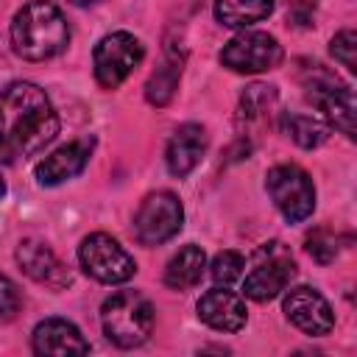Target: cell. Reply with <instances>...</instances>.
Returning a JSON list of instances; mask_svg holds the SVG:
<instances>
[{
	"label": "cell",
	"mask_w": 357,
	"mask_h": 357,
	"mask_svg": "<svg viewBox=\"0 0 357 357\" xmlns=\"http://www.w3.org/2000/svg\"><path fill=\"white\" fill-rule=\"evenodd\" d=\"M178 73H181L178 61H165V64L148 78V84H145V98H148L153 106L170 103V98H173V92H176V84H178Z\"/></svg>",
	"instance_id": "ffe728a7"
},
{
	"label": "cell",
	"mask_w": 357,
	"mask_h": 357,
	"mask_svg": "<svg viewBox=\"0 0 357 357\" xmlns=\"http://www.w3.org/2000/svg\"><path fill=\"white\" fill-rule=\"evenodd\" d=\"M70 42V28L59 6L50 0H28L11 22L14 53L25 61H45L59 56Z\"/></svg>",
	"instance_id": "7a4b0ae2"
},
{
	"label": "cell",
	"mask_w": 357,
	"mask_h": 357,
	"mask_svg": "<svg viewBox=\"0 0 357 357\" xmlns=\"http://www.w3.org/2000/svg\"><path fill=\"white\" fill-rule=\"evenodd\" d=\"M243 268H245L243 254H237V251H220V254H215V259L209 265V273H212L215 284L229 287V284H234L243 276Z\"/></svg>",
	"instance_id": "7402d4cb"
},
{
	"label": "cell",
	"mask_w": 357,
	"mask_h": 357,
	"mask_svg": "<svg viewBox=\"0 0 357 357\" xmlns=\"http://www.w3.org/2000/svg\"><path fill=\"white\" fill-rule=\"evenodd\" d=\"M181 223H184L181 201L173 192L159 190L139 204L134 215V234L142 245H162L165 240L178 234Z\"/></svg>",
	"instance_id": "30bf717a"
},
{
	"label": "cell",
	"mask_w": 357,
	"mask_h": 357,
	"mask_svg": "<svg viewBox=\"0 0 357 357\" xmlns=\"http://www.w3.org/2000/svg\"><path fill=\"white\" fill-rule=\"evenodd\" d=\"M293 276H296V262L287 254V248L282 243H265L254 254V268L245 273L243 290L254 301H268L282 290H287Z\"/></svg>",
	"instance_id": "ba28073f"
},
{
	"label": "cell",
	"mask_w": 357,
	"mask_h": 357,
	"mask_svg": "<svg viewBox=\"0 0 357 357\" xmlns=\"http://www.w3.org/2000/svg\"><path fill=\"white\" fill-rule=\"evenodd\" d=\"M206 268V254L201 251V245H184L178 248V254L167 262L165 268V284L173 290H190L192 284L201 282Z\"/></svg>",
	"instance_id": "e0dca14e"
},
{
	"label": "cell",
	"mask_w": 357,
	"mask_h": 357,
	"mask_svg": "<svg viewBox=\"0 0 357 357\" xmlns=\"http://www.w3.org/2000/svg\"><path fill=\"white\" fill-rule=\"evenodd\" d=\"M75 6H86V3H92V0H73Z\"/></svg>",
	"instance_id": "4316f807"
},
{
	"label": "cell",
	"mask_w": 357,
	"mask_h": 357,
	"mask_svg": "<svg viewBox=\"0 0 357 357\" xmlns=\"http://www.w3.org/2000/svg\"><path fill=\"white\" fill-rule=\"evenodd\" d=\"M6 195V181H3V176H0V198Z\"/></svg>",
	"instance_id": "484cf974"
},
{
	"label": "cell",
	"mask_w": 357,
	"mask_h": 357,
	"mask_svg": "<svg viewBox=\"0 0 357 357\" xmlns=\"http://www.w3.org/2000/svg\"><path fill=\"white\" fill-rule=\"evenodd\" d=\"M204 153H206V131H204V126L184 123V126H178L173 131V137L167 142V153H165L167 170L173 176H178V178H184V176H190L195 170V165L204 159Z\"/></svg>",
	"instance_id": "9a60e30c"
},
{
	"label": "cell",
	"mask_w": 357,
	"mask_h": 357,
	"mask_svg": "<svg viewBox=\"0 0 357 357\" xmlns=\"http://www.w3.org/2000/svg\"><path fill=\"white\" fill-rule=\"evenodd\" d=\"M198 318L218 332H237L245 326V304L226 287H215L198 298Z\"/></svg>",
	"instance_id": "2e32d148"
},
{
	"label": "cell",
	"mask_w": 357,
	"mask_h": 357,
	"mask_svg": "<svg viewBox=\"0 0 357 357\" xmlns=\"http://www.w3.org/2000/svg\"><path fill=\"white\" fill-rule=\"evenodd\" d=\"M304 86H307V98L324 112V117L349 139H354V92L346 84H340L337 75L326 73L321 64L310 67Z\"/></svg>",
	"instance_id": "8992f818"
},
{
	"label": "cell",
	"mask_w": 357,
	"mask_h": 357,
	"mask_svg": "<svg viewBox=\"0 0 357 357\" xmlns=\"http://www.w3.org/2000/svg\"><path fill=\"white\" fill-rule=\"evenodd\" d=\"M78 259H81V268L86 271V276H92L103 284L128 282L137 271V262L131 259V254L114 237H109L103 231H95L81 240Z\"/></svg>",
	"instance_id": "52a82bcc"
},
{
	"label": "cell",
	"mask_w": 357,
	"mask_h": 357,
	"mask_svg": "<svg viewBox=\"0 0 357 357\" xmlns=\"http://www.w3.org/2000/svg\"><path fill=\"white\" fill-rule=\"evenodd\" d=\"M273 103H276V89L273 86H265V84H254L240 98V120L254 123V120L265 117V112L271 114Z\"/></svg>",
	"instance_id": "44dd1931"
},
{
	"label": "cell",
	"mask_w": 357,
	"mask_h": 357,
	"mask_svg": "<svg viewBox=\"0 0 357 357\" xmlns=\"http://www.w3.org/2000/svg\"><path fill=\"white\" fill-rule=\"evenodd\" d=\"M59 134V117L45 89L31 81H14L0 92V139L14 156L39 153Z\"/></svg>",
	"instance_id": "6da1fadb"
},
{
	"label": "cell",
	"mask_w": 357,
	"mask_h": 357,
	"mask_svg": "<svg viewBox=\"0 0 357 357\" xmlns=\"http://www.w3.org/2000/svg\"><path fill=\"white\" fill-rule=\"evenodd\" d=\"M89 153H92V139H73V142L56 148L36 165V181L42 187H56V184L78 176L86 167Z\"/></svg>",
	"instance_id": "4fadbf2b"
},
{
	"label": "cell",
	"mask_w": 357,
	"mask_h": 357,
	"mask_svg": "<svg viewBox=\"0 0 357 357\" xmlns=\"http://www.w3.org/2000/svg\"><path fill=\"white\" fill-rule=\"evenodd\" d=\"M17 265L39 284H47L53 290H61L70 284V271L61 265V259L53 254V248L42 240H22L17 245Z\"/></svg>",
	"instance_id": "7c38bea8"
},
{
	"label": "cell",
	"mask_w": 357,
	"mask_h": 357,
	"mask_svg": "<svg viewBox=\"0 0 357 357\" xmlns=\"http://www.w3.org/2000/svg\"><path fill=\"white\" fill-rule=\"evenodd\" d=\"M284 315L304 335H326L335 326L329 301L315 287H307V284L290 287V293L284 296Z\"/></svg>",
	"instance_id": "8fae6325"
},
{
	"label": "cell",
	"mask_w": 357,
	"mask_h": 357,
	"mask_svg": "<svg viewBox=\"0 0 357 357\" xmlns=\"http://www.w3.org/2000/svg\"><path fill=\"white\" fill-rule=\"evenodd\" d=\"M282 131L301 148H318L329 137V126L312 114H284L282 117Z\"/></svg>",
	"instance_id": "d6986e66"
},
{
	"label": "cell",
	"mask_w": 357,
	"mask_h": 357,
	"mask_svg": "<svg viewBox=\"0 0 357 357\" xmlns=\"http://www.w3.org/2000/svg\"><path fill=\"white\" fill-rule=\"evenodd\" d=\"M100 324L114 346H142L153 332V304L137 290H120L103 301Z\"/></svg>",
	"instance_id": "3957f363"
},
{
	"label": "cell",
	"mask_w": 357,
	"mask_h": 357,
	"mask_svg": "<svg viewBox=\"0 0 357 357\" xmlns=\"http://www.w3.org/2000/svg\"><path fill=\"white\" fill-rule=\"evenodd\" d=\"M142 56H145V50L134 33H128V31L106 33L95 45V53H92L95 81L103 89H117L131 75V70L142 61Z\"/></svg>",
	"instance_id": "5b68a950"
},
{
	"label": "cell",
	"mask_w": 357,
	"mask_h": 357,
	"mask_svg": "<svg viewBox=\"0 0 357 357\" xmlns=\"http://www.w3.org/2000/svg\"><path fill=\"white\" fill-rule=\"evenodd\" d=\"M33 351L42 357H64V354H86L89 343L67 318H45L33 329Z\"/></svg>",
	"instance_id": "5bb4252c"
},
{
	"label": "cell",
	"mask_w": 357,
	"mask_h": 357,
	"mask_svg": "<svg viewBox=\"0 0 357 357\" xmlns=\"http://www.w3.org/2000/svg\"><path fill=\"white\" fill-rule=\"evenodd\" d=\"M265 187L268 195L273 198L276 209L290 220V223H301L312 215L315 209V187L312 178L307 176V170H301L298 165H276L268 170L265 176Z\"/></svg>",
	"instance_id": "277c9868"
},
{
	"label": "cell",
	"mask_w": 357,
	"mask_h": 357,
	"mask_svg": "<svg viewBox=\"0 0 357 357\" xmlns=\"http://www.w3.org/2000/svg\"><path fill=\"white\" fill-rule=\"evenodd\" d=\"M307 254L321 262V265H329L335 257H337V237L332 229H315L307 234Z\"/></svg>",
	"instance_id": "603a6c76"
},
{
	"label": "cell",
	"mask_w": 357,
	"mask_h": 357,
	"mask_svg": "<svg viewBox=\"0 0 357 357\" xmlns=\"http://www.w3.org/2000/svg\"><path fill=\"white\" fill-rule=\"evenodd\" d=\"M329 50H332V56H335V61H340L349 73H354L357 70V33L351 31V28H346V31H340V33H335V39L329 42Z\"/></svg>",
	"instance_id": "cb8c5ba5"
},
{
	"label": "cell",
	"mask_w": 357,
	"mask_h": 357,
	"mask_svg": "<svg viewBox=\"0 0 357 357\" xmlns=\"http://www.w3.org/2000/svg\"><path fill=\"white\" fill-rule=\"evenodd\" d=\"M273 0H215V17L229 28H248L271 17Z\"/></svg>",
	"instance_id": "ac0fdd59"
},
{
	"label": "cell",
	"mask_w": 357,
	"mask_h": 357,
	"mask_svg": "<svg viewBox=\"0 0 357 357\" xmlns=\"http://www.w3.org/2000/svg\"><path fill=\"white\" fill-rule=\"evenodd\" d=\"M20 307H22L20 287L6 273H0V321H14Z\"/></svg>",
	"instance_id": "d4e9b609"
},
{
	"label": "cell",
	"mask_w": 357,
	"mask_h": 357,
	"mask_svg": "<svg viewBox=\"0 0 357 357\" xmlns=\"http://www.w3.org/2000/svg\"><path fill=\"white\" fill-rule=\"evenodd\" d=\"M284 59L282 45L262 31H243L231 36L220 50V64L234 73H265L279 67Z\"/></svg>",
	"instance_id": "9c48e42d"
}]
</instances>
